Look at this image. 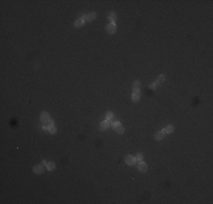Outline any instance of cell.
<instances>
[{
  "instance_id": "obj_1",
  "label": "cell",
  "mask_w": 213,
  "mask_h": 204,
  "mask_svg": "<svg viewBox=\"0 0 213 204\" xmlns=\"http://www.w3.org/2000/svg\"><path fill=\"white\" fill-rule=\"evenodd\" d=\"M105 31H107V33H109V34H113V33H116V31H117V26H116L114 23H110L109 25H107Z\"/></svg>"
},
{
  "instance_id": "obj_2",
  "label": "cell",
  "mask_w": 213,
  "mask_h": 204,
  "mask_svg": "<svg viewBox=\"0 0 213 204\" xmlns=\"http://www.w3.org/2000/svg\"><path fill=\"white\" fill-rule=\"evenodd\" d=\"M137 169H138L140 172H145L146 170H147V166H146V163L142 160V161H138V163H137Z\"/></svg>"
},
{
  "instance_id": "obj_3",
  "label": "cell",
  "mask_w": 213,
  "mask_h": 204,
  "mask_svg": "<svg viewBox=\"0 0 213 204\" xmlns=\"http://www.w3.org/2000/svg\"><path fill=\"white\" fill-rule=\"evenodd\" d=\"M41 121L43 124H49L51 122V119H50V115L48 112H42L41 113Z\"/></svg>"
},
{
  "instance_id": "obj_4",
  "label": "cell",
  "mask_w": 213,
  "mask_h": 204,
  "mask_svg": "<svg viewBox=\"0 0 213 204\" xmlns=\"http://www.w3.org/2000/svg\"><path fill=\"white\" fill-rule=\"evenodd\" d=\"M125 162L128 164V166H134L136 163V159L135 157H133V155H127L125 158Z\"/></svg>"
},
{
  "instance_id": "obj_5",
  "label": "cell",
  "mask_w": 213,
  "mask_h": 204,
  "mask_svg": "<svg viewBox=\"0 0 213 204\" xmlns=\"http://www.w3.org/2000/svg\"><path fill=\"white\" fill-rule=\"evenodd\" d=\"M164 137H166L164 130H160V132H158L155 135H154V138H155L156 141H161V139H163Z\"/></svg>"
},
{
  "instance_id": "obj_6",
  "label": "cell",
  "mask_w": 213,
  "mask_h": 204,
  "mask_svg": "<svg viewBox=\"0 0 213 204\" xmlns=\"http://www.w3.org/2000/svg\"><path fill=\"white\" fill-rule=\"evenodd\" d=\"M47 128H48V130H49V133H51V134H54V133L57 132V127H56V125H54L52 121L48 124Z\"/></svg>"
},
{
  "instance_id": "obj_7",
  "label": "cell",
  "mask_w": 213,
  "mask_h": 204,
  "mask_svg": "<svg viewBox=\"0 0 213 204\" xmlns=\"http://www.w3.org/2000/svg\"><path fill=\"white\" fill-rule=\"evenodd\" d=\"M109 126H111V120H107V119H105V120H104V121L101 124V126H100V129H101V130H105V129L109 127Z\"/></svg>"
},
{
  "instance_id": "obj_8",
  "label": "cell",
  "mask_w": 213,
  "mask_h": 204,
  "mask_svg": "<svg viewBox=\"0 0 213 204\" xmlns=\"http://www.w3.org/2000/svg\"><path fill=\"white\" fill-rule=\"evenodd\" d=\"M33 171L35 173H42L43 172V164H37V166H34V168H33Z\"/></svg>"
},
{
  "instance_id": "obj_9",
  "label": "cell",
  "mask_w": 213,
  "mask_h": 204,
  "mask_svg": "<svg viewBox=\"0 0 213 204\" xmlns=\"http://www.w3.org/2000/svg\"><path fill=\"white\" fill-rule=\"evenodd\" d=\"M140 83L138 81H136L133 83V92H137L140 93Z\"/></svg>"
},
{
  "instance_id": "obj_10",
  "label": "cell",
  "mask_w": 213,
  "mask_h": 204,
  "mask_svg": "<svg viewBox=\"0 0 213 204\" xmlns=\"http://www.w3.org/2000/svg\"><path fill=\"white\" fill-rule=\"evenodd\" d=\"M84 23H85V19H84V18H78V19L75 22V26H76V27H81V26L84 25Z\"/></svg>"
},
{
  "instance_id": "obj_11",
  "label": "cell",
  "mask_w": 213,
  "mask_h": 204,
  "mask_svg": "<svg viewBox=\"0 0 213 204\" xmlns=\"http://www.w3.org/2000/svg\"><path fill=\"white\" fill-rule=\"evenodd\" d=\"M131 100L133 102H137L140 100V93H137V92H133V94H131Z\"/></svg>"
},
{
  "instance_id": "obj_12",
  "label": "cell",
  "mask_w": 213,
  "mask_h": 204,
  "mask_svg": "<svg viewBox=\"0 0 213 204\" xmlns=\"http://www.w3.org/2000/svg\"><path fill=\"white\" fill-rule=\"evenodd\" d=\"M95 17H96L95 13H91V14L86 15V20H88V22H92V20L95 19Z\"/></svg>"
},
{
  "instance_id": "obj_13",
  "label": "cell",
  "mask_w": 213,
  "mask_h": 204,
  "mask_svg": "<svg viewBox=\"0 0 213 204\" xmlns=\"http://www.w3.org/2000/svg\"><path fill=\"white\" fill-rule=\"evenodd\" d=\"M114 130H116V133H118V134H124V133H125V129H124V127H122L121 125L114 127Z\"/></svg>"
},
{
  "instance_id": "obj_14",
  "label": "cell",
  "mask_w": 213,
  "mask_h": 204,
  "mask_svg": "<svg viewBox=\"0 0 213 204\" xmlns=\"http://www.w3.org/2000/svg\"><path fill=\"white\" fill-rule=\"evenodd\" d=\"M173 129H175V128H173L172 125H168V126L164 128V133H166V134H167V133H168V134H170V133L173 132Z\"/></svg>"
},
{
  "instance_id": "obj_15",
  "label": "cell",
  "mask_w": 213,
  "mask_h": 204,
  "mask_svg": "<svg viewBox=\"0 0 213 204\" xmlns=\"http://www.w3.org/2000/svg\"><path fill=\"white\" fill-rule=\"evenodd\" d=\"M54 168H56V164H54L53 162L47 163V169L49 170V171H52V170H54Z\"/></svg>"
},
{
  "instance_id": "obj_16",
  "label": "cell",
  "mask_w": 213,
  "mask_h": 204,
  "mask_svg": "<svg viewBox=\"0 0 213 204\" xmlns=\"http://www.w3.org/2000/svg\"><path fill=\"white\" fill-rule=\"evenodd\" d=\"M116 19H117V15H116L114 13H110L109 14V20H111V23H113Z\"/></svg>"
},
{
  "instance_id": "obj_17",
  "label": "cell",
  "mask_w": 213,
  "mask_h": 204,
  "mask_svg": "<svg viewBox=\"0 0 213 204\" xmlns=\"http://www.w3.org/2000/svg\"><path fill=\"white\" fill-rule=\"evenodd\" d=\"M164 79H166V78H164V76H163V75H160V76H159V78L156 79L155 84H156V85H158L159 83H163V82H164Z\"/></svg>"
},
{
  "instance_id": "obj_18",
  "label": "cell",
  "mask_w": 213,
  "mask_h": 204,
  "mask_svg": "<svg viewBox=\"0 0 213 204\" xmlns=\"http://www.w3.org/2000/svg\"><path fill=\"white\" fill-rule=\"evenodd\" d=\"M135 159H136V161H142V160H143V154H142V153H137Z\"/></svg>"
},
{
  "instance_id": "obj_19",
  "label": "cell",
  "mask_w": 213,
  "mask_h": 204,
  "mask_svg": "<svg viewBox=\"0 0 213 204\" xmlns=\"http://www.w3.org/2000/svg\"><path fill=\"white\" fill-rule=\"evenodd\" d=\"M112 118H113V113L109 111L108 113H107V120H111Z\"/></svg>"
},
{
  "instance_id": "obj_20",
  "label": "cell",
  "mask_w": 213,
  "mask_h": 204,
  "mask_svg": "<svg viewBox=\"0 0 213 204\" xmlns=\"http://www.w3.org/2000/svg\"><path fill=\"white\" fill-rule=\"evenodd\" d=\"M155 87H156V84H155V83H152V84L150 85V88H152V90H154Z\"/></svg>"
}]
</instances>
